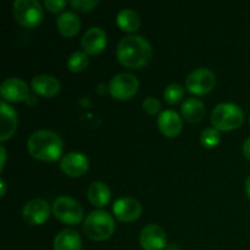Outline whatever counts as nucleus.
Masks as SVG:
<instances>
[{
  "label": "nucleus",
  "instance_id": "6ab92c4d",
  "mask_svg": "<svg viewBox=\"0 0 250 250\" xmlns=\"http://www.w3.org/2000/svg\"><path fill=\"white\" fill-rule=\"evenodd\" d=\"M181 111L186 121L189 124H199L205 116V105L197 98H188L182 103Z\"/></svg>",
  "mask_w": 250,
  "mask_h": 250
},
{
  "label": "nucleus",
  "instance_id": "0eeeda50",
  "mask_svg": "<svg viewBox=\"0 0 250 250\" xmlns=\"http://www.w3.org/2000/svg\"><path fill=\"white\" fill-rule=\"evenodd\" d=\"M139 89V81L132 73L121 72L111 78L109 92L114 99L128 100L137 94Z\"/></svg>",
  "mask_w": 250,
  "mask_h": 250
},
{
  "label": "nucleus",
  "instance_id": "bb28decb",
  "mask_svg": "<svg viewBox=\"0 0 250 250\" xmlns=\"http://www.w3.org/2000/svg\"><path fill=\"white\" fill-rule=\"evenodd\" d=\"M70 5L78 11L85 12L94 9L98 5V1H95V0H71Z\"/></svg>",
  "mask_w": 250,
  "mask_h": 250
},
{
  "label": "nucleus",
  "instance_id": "393cba45",
  "mask_svg": "<svg viewBox=\"0 0 250 250\" xmlns=\"http://www.w3.org/2000/svg\"><path fill=\"white\" fill-rule=\"evenodd\" d=\"M220 141H221V134H220V131H217L214 127L205 128L200 134V143L204 148H215L219 146Z\"/></svg>",
  "mask_w": 250,
  "mask_h": 250
},
{
  "label": "nucleus",
  "instance_id": "f8f14e48",
  "mask_svg": "<svg viewBox=\"0 0 250 250\" xmlns=\"http://www.w3.org/2000/svg\"><path fill=\"white\" fill-rule=\"evenodd\" d=\"M60 167L62 172L70 177H81L89 168V160L84 154L71 151L62 156L60 161Z\"/></svg>",
  "mask_w": 250,
  "mask_h": 250
},
{
  "label": "nucleus",
  "instance_id": "2f4dec72",
  "mask_svg": "<svg viewBox=\"0 0 250 250\" xmlns=\"http://www.w3.org/2000/svg\"><path fill=\"white\" fill-rule=\"evenodd\" d=\"M0 187H1V197H4L5 192H6V185H5V181L2 178L0 181Z\"/></svg>",
  "mask_w": 250,
  "mask_h": 250
},
{
  "label": "nucleus",
  "instance_id": "6e6552de",
  "mask_svg": "<svg viewBox=\"0 0 250 250\" xmlns=\"http://www.w3.org/2000/svg\"><path fill=\"white\" fill-rule=\"evenodd\" d=\"M216 84V77L209 68L200 67L192 71L186 78V88L195 95H205L211 92Z\"/></svg>",
  "mask_w": 250,
  "mask_h": 250
},
{
  "label": "nucleus",
  "instance_id": "412c9836",
  "mask_svg": "<svg viewBox=\"0 0 250 250\" xmlns=\"http://www.w3.org/2000/svg\"><path fill=\"white\" fill-rule=\"evenodd\" d=\"M110 188L103 182H93L88 188V199L92 205L97 208H103L110 202Z\"/></svg>",
  "mask_w": 250,
  "mask_h": 250
},
{
  "label": "nucleus",
  "instance_id": "aec40b11",
  "mask_svg": "<svg viewBox=\"0 0 250 250\" xmlns=\"http://www.w3.org/2000/svg\"><path fill=\"white\" fill-rule=\"evenodd\" d=\"M56 27L58 31L63 37H75L81 29V20L75 12L66 11L61 14L56 20Z\"/></svg>",
  "mask_w": 250,
  "mask_h": 250
},
{
  "label": "nucleus",
  "instance_id": "c85d7f7f",
  "mask_svg": "<svg viewBox=\"0 0 250 250\" xmlns=\"http://www.w3.org/2000/svg\"><path fill=\"white\" fill-rule=\"evenodd\" d=\"M243 154L248 160H250V137L247 138V141L243 144Z\"/></svg>",
  "mask_w": 250,
  "mask_h": 250
},
{
  "label": "nucleus",
  "instance_id": "f3484780",
  "mask_svg": "<svg viewBox=\"0 0 250 250\" xmlns=\"http://www.w3.org/2000/svg\"><path fill=\"white\" fill-rule=\"evenodd\" d=\"M32 89L44 98L55 97L60 92L61 84L59 80L50 75H38L32 80Z\"/></svg>",
  "mask_w": 250,
  "mask_h": 250
},
{
  "label": "nucleus",
  "instance_id": "a211bd4d",
  "mask_svg": "<svg viewBox=\"0 0 250 250\" xmlns=\"http://www.w3.org/2000/svg\"><path fill=\"white\" fill-rule=\"evenodd\" d=\"M54 250H82V239L75 229H62L54 239Z\"/></svg>",
  "mask_w": 250,
  "mask_h": 250
},
{
  "label": "nucleus",
  "instance_id": "473e14b6",
  "mask_svg": "<svg viewBox=\"0 0 250 250\" xmlns=\"http://www.w3.org/2000/svg\"><path fill=\"white\" fill-rule=\"evenodd\" d=\"M249 125H250V115H249Z\"/></svg>",
  "mask_w": 250,
  "mask_h": 250
},
{
  "label": "nucleus",
  "instance_id": "c756f323",
  "mask_svg": "<svg viewBox=\"0 0 250 250\" xmlns=\"http://www.w3.org/2000/svg\"><path fill=\"white\" fill-rule=\"evenodd\" d=\"M0 151H1V166H0V170H4V165H5V160H6V151H5L4 146H0Z\"/></svg>",
  "mask_w": 250,
  "mask_h": 250
},
{
  "label": "nucleus",
  "instance_id": "1a4fd4ad",
  "mask_svg": "<svg viewBox=\"0 0 250 250\" xmlns=\"http://www.w3.org/2000/svg\"><path fill=\"white\" fill-rule=\"evenodd\" d=\"M50 215V205L44 199H32L24 204L22 210L23 220L32 226L43 225Z\"/></svg>",
  "mask_w": 250,
  "mask_h": 250
},
{
  "label": "nucleus",
  "instance_id": "423d86ee",
  "mask_svg": "<svg viewBox=\"0 0 250 250\" xmlns=\"http://www.w3.org/2000/svg\"><path fill=\"white\" fill-rule=\"evenodd\" d=\"M53 212L59 221L66 225L80 224L83 220L84 210L82 205L71 197H59L53 204Z\"/></svg>",
  "mask_w": 250,
  "mask_h": 250
},
{
  "label": "nucleus",
  "instance_id": "b1692460",
  "mask_svg": "<svg viewBox=\"0 0 250 250\" xmlns=\"http://www.w3.org/2000/svg\"><path fill=\"white\" fill-rule=\"evenodd\" d=\"M185 97V88L178 83H172L167 85L164 90V99L170 105H176Z\"/></svg>",
  "mask_w": 250,
  "mask_h": 250
},
{
  "label": "nucleus",
  "instance_id": "f257e3e1",
  "mask_svg": "<svg viewBox=\"0 0 250 250\" xmlns=\"http://www.w3.org/2000/svg\"><path fill=\"white\" fill-rule=\"evenodd\" d=\"M117 59L128 68H141L153 58V48L141 36H127L120 41L116 49Z\"/></svg>",
  "mask_w": 250,
  "mask_h": 250
},
{
  "label": "nucleus",
  "instance_id": "5701e85b",
  "mask_svg": "<svg viewBox=\"0 0 250 250\" xmlns=\"http://www.w3.org/2000/svg\"><path fill=\"white\" fill-rule=\"evenodd\" d=\"M89 63V59L84 51H75L67 60L68 70L72 72H82Z\"/></svg>",
  "mask_w": 250,
  "mask_h": 250
},
{
  "label": "nucleus",
  "instance_id": "4468645a",
  "mask_svg": "<svg viewBox=\"0 0 250 250\" xmlns=\"http://www.w3.org/2000/svg\"><path fill=\"white\" fill-rule=\"evenodd\" d=\"M107 36L100 27H92L82 37V48L87 55H98L104 50Z\"/></svg>",
  "mask_w": 250,
  "mask_h": 250
},
{
  "label": "nucleus",
  "instance_id": "20e7f679",
  "mask_svg": "<svg viewBox=\"0 0 250 250\" xmlns=\"http://www.w3.org/2000/svg\"><path fill=\"white\" fill-rule=\"evenodd\" d=\"M244 121V112L239 105L221 103L211 111V124L217 131H232L241 127Z\"/></svg>",
  "mask_w": 250,
  "mask_h": 250
},
{
  "label": "nucleus",
  "instance_id": "ddd939ff",
  "mask_svg": "<svg viewBox=\"0 0 250 250\" xmlns=\"http://www.w3.org/2000/svg\"><path fill=\"white\" fill-rule=\"evenodd\" d=\"M144 250H163L166 247V233L158 225H146L139 236Z\"/></svg>",
  "mask_w": 250,
  "mask_h": 250
},
{
  "label": "nucleus",
  "instance_id": "dca6fc26",
  "mask_svg": "<svg viewBox=\"0 0 250 250\" xmlns=\"http://www.w3.org/2000/svg\"><path fill=\"white\" fill-rule=\"evenodd\" d=\"M158 127L164 136L168 138H175L182 131L183 122L177 112L173 110H166L159 115Z\"/></svg>",
  "mask_w": 250,
  "mask_h": 250
},
{
  "label": "nucleus",
  "instance_id": "7ed1b4c3",
  "mask_svg": "<svg viewBox=\"0 0 250 250\" xmlns=\"http://www.w3.org/2000/svg\"><path fill=\"white\" fill-rule=\"evenodd\" d=\"M83 231L92 241H106L115 231V221L109 212L104 210L92 211L84 220Z\"/></svg>",
  "mask_w": 250,
  "mask_h": 250
},
{
  "label": "nucleus",
  "instance_id": "f03ea898",
  "mask_svg": "<svg viewBox=\"0 0 250 250\" xmlns=\"http://www.w3.org/2000/svg\"><path fill=\"white\" fill-rule=\"evenodd\" d=\"M62 149L61 137L48 129L34 132L27 141V150L37 160L56 161L62 154Z\"/></svg>",
  "mask_w": 250,
  "mask_h": 250
},
{
  "label": "nucleus",
  "instance_id": "a878e982",
  "mask_svg": "<svg viewBox=\"0 0 250 250\" xmlns=\"http://www.w3.org/2000/svg\"><path fill=\"white\" fill-rule=\"evenodd\" d=\"M143 110L149 115H156L161 110V104L156 98L149 97L144 99L143 102Z\"/></svg>",
  "mask_w": 250,
  "mask_h": 250
},
{
  "label": "nucleus",
  "instance_id": "9d476101",
  "mask_svg": "<svg viewBox=\"0 0 250 250\" xmlns=\"http://www.w3.org/2000/svg\"><path fill=\"white\" fill-rule=\"evenodd\" d=\"M115 217L121 222H133L142 215V205L134 198H120L112 207Z\"/></svg>",
  "mask_w": 250,
  "mask_h": 250
},
{
  "label": "nucleus",
  "instance_id": "cd10ccee",
  "mask_svg": "<svg viewBox=\"0 0 250 250\" xmlns=\"http://www.w3.org/2000/svg\"><path fill=\"white\" fill-rule=\"evenodd\" d=\"M66 4L67 2L63 1V0H45L44 1L46 10H49L51 12H60L66 6Z\"/></svg>",
  "mask_w": 250,
  "mask_h": 250
},
{
  "label": "nucleus",
  "instance_id": "9b49d317",
  "mask_svg": "<svg viewBox=\"0 0 250 250\" xmlns=\"http://www.w3.org/2000/svg\"><path fill=\"white\" fill-rule=\"evenodd\" d=\"M0 94L4 102L9 103H20L27 100L29 97L28 85L21 78L12 77L7 78L1 83L0 87Z\"/></svg>",
  "mask_w": 250,
  "mask_h": 250
},
{
  "label": "nucleus",
  "instance_id": "39448f33",
  "mask_svg": "<svg viewBox=\"0 0 250 250\" xmlns=\"http://www.w3.org/2000/svg\"><path fill=\"white\" fill-rule=\"evenodd\" d=\"M12 9L16 21L26 28L37 27L44 17L42 5L37 0H16Z\"/></svg>",
  "mask_w": 250,
  "mask_h": 250
},
{
  "label": "nucleus",
  "instance_id": "4be33fe9",
  "mask_svg": "<svg viewBox=\"0 0 250 250\" xmlns=\"http://www.w3.org/2000/svg\"><path fill=\"white\" fill-rule=\"evenodd\" d=\"M116 23L124 32H136L141 26V19L139 15L134 10L124 9L117 14Z\"/></svg>",
  "mask_w": 250,
  "mask_h": 250
},
{
  "label": "nucleus",
  "instance_id": "7c9ffc66",
  "mask_svg": "<svg viewBox=\"0 0 250 250\" xmlns=\"http://www.w3.org/2000/svg\"><path fill=\"white\" fill-rule=\"evenodd\" d=\"M246 193H247V197H248V199L250 200V175L246 180Z\"/></svg>",
  "mask_w": 250,
  "mask_h": 250
},
{
  "label": "nucleus",
  "instance_id": "2eb2a0df",
  "mask_svg": "<svg viewBox=\"0 0 250 250\" xmlns=\"http://www.w3.org/2000/svg\"><path fill=\"white\" fill-rule=\"evenodd\" d=\"M17 128V114L14 107L2 100L0 104V141L5 142L14 136Z\"/></svg>",
  "mask_w": 250,
  "mask_h": 250
}]
</instances>
